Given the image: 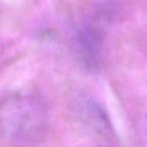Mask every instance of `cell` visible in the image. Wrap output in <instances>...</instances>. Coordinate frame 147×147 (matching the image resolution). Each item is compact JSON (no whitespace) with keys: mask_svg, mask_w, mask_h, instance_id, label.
<instances>
[{"mask_svg":"<svg viewBox=\"0 0 147 147\" xmlns=\"http://www.w3.org/2000/svg\"><path fill=\"white\" fill-rule=\"evenodd\" d=\"M75 117L89 131L103 140H111L114 132L106 111L92 99H80L75 103Z\"/></svg>","mask_w":147,"mask_h":147,"instance_id":"3","label":"cell"},{"mask_svg":"<svg viewBox=\"0 0 147 147\" xmlns=\"http://www.w3.org/2000/svg\"><path fill=\"white\" fill-rule=\"evenodd\" d=\"M45 103L35 93L15 90L0 97V144L5 147H35L49 130Z\"/></svg>","mask_w":147,"mask_h":147,"instance_id":"1","label":"cell"},{"mask_svg":"<svg viewBox=\"0 0 147 147\" xmlns=\"http://www.w3.org/2000/svg\"><path fill=\"white\" fill-rule=\"evenodd\" d=\"M109 12L103 9L94 11L74 31L71 49L77 61L87 71L100 69L104 47L105 27Z\"/></svg>","mask_w":147,"mask_h":147,"instance_id":"2","label":"cell"}]
</instances>
